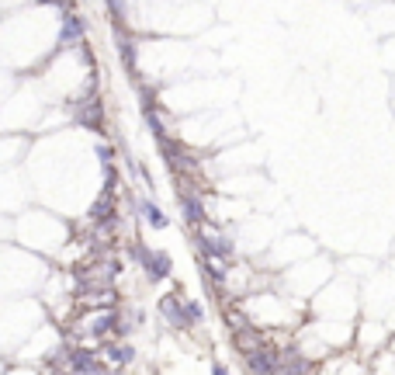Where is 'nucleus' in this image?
<instances>
[{
  "label": "nucleus",
  "mask_w": 395,
  "mask_h": 375,
  "mask_svg": "<svg viewBox=\"0 0 395 375\" xmlns=\"http://www.w3.org/2000/svg\"><path fill=\"white\" fill-rule=\"evenodd\" d=\"M125 254L139 264V271L146 275L149 285H160V282H166V278L174 275V257L166 254V250H160V247H149V243L139 240V237L125 247Z\"/></svg>",
  "instance_id": "f257e3e1"
},
{
  "label": "nucleus",
  "mask_w": 395,
  "mask_h": 375,
  "mask_svg": "<svg viewBox=\"0 0 395 375\" xmlns=\"http://www.w3.org/2000/svg\"><path fill=\"white\" fill-rule=\"evenodd\" d=\"M191 233H194V247H198L201 257L222 261V264H233V261H236V240H233L229 233L215 230L212 223L201 226V230H191Z\"/></svg>",
  "instance_id": "f03ea898"
},
{
  "label": "nucleus",
  "mask_w": 395,
  "mask_h": 375,
  "mask_svg": "<svg viewBox=\"0 0 395 375\" xmlns=\"http://www.w3.org/2000/svg\"><path fill=\"white\" fill-rule=\"evenodd\" d=\"M87 38V18L77 11H66L60 21V35H55V49L52 52H63V49H80Z\"/></svg>",
  "instance_id": "7ed1b4c3"
},
{
  "label": "nucleus",
  "mask_w": 395,
  "mask_h": 375,
  "mask_svg": "<svg viewBox=\"0 0 395 375\" xmlns=\"http://www.w3.org/2000/svg\"><path fill=\"white\" fill-rule=\"evenodd\" d=\"M177 202H181V216H184L188 230H201V226H208V208H205V198H201L198 188H181Z\"/></svg>",
  "instance_id": "20e7f679"
},
{
  "label": "nucleus",
  "mask_w": 395,
  "mask_h": 375,
  "mask_svg": "<svg viewBox=\"0 0 395 375\" xmlns=\"http://www.w3.org/2000/svg\"><path fill=\"white\" fill-rule=\"evenodd\" d=\"M156 309H160V316L166 319V327H170V330H191L188 309H184V295H181V292H163V295L156 299Z\"/></svg>",
  "instance_id": "39448f33"
},
{
  "label": "nucleus",
  "mask_w": 395,
  "mask_h": 375,
  "mask_svg": "<svg viewBox=\"0 0 395 375\" xmlns=\"http://www.w3.org/2000/svg\"><path fill=\"white\" fill-rule=\"evenodd\" d=\"M243 368H246V375H274L281 368V348L260 344L257 351L243 354Z\"/></svg>",
  "instance_id": "423d86ee"
},
{
  "label": "nucleus",
  "mask_w": 395,
  "mask_h": 375,
  "mask_svg": "<svg viewBox=\"0 0 395 375\" xmlns=\"http://www.w3.org/2000/svg\"><path fill=\"white\" fill-rule=\"evenodd\" d=\"M107 365H132L136 361V348L125 344V341H115V337H107L101 341V351H97Z\"/></svg>",
  "instance_id": "0eeeda50"
},
{
  "label": "nucleus",
  "mask_w": 395,
  "mask_h": 375,
  "mask_svg": "<svg viewBox=\"0 0 395 375\" xmlns=\"http://www.w3.org/2000/svg\"><path fill=\"white\" fill-rule=\"evenodd\" d=\"M132 205H136V216H142V219H146V223H149L153 230H166V226H170V216H166V212H163V208H160V205H156L153 198L139 195V198H136Z\"/></svg>",
  "instance_id": "6e6552de"
},
{
  "label": "nucleus",
  "mask_w": 395,
  "mask_h": 375,
  "mask_svg": "<svg viewBox=\"0 0 395 375\" xmlns=\"http://www.w3.org/2000/svg\"><path fill=\"white\" fill-rule=\"evenodd\" d=\"M260 344H267V337L260 334V327H240V330H233V348L240 351V354H250V351H257Z\"/></svg>",
  "instance_id": "1a4fd4ad"
},
{
  "label": "nucleus",
  "mask_w": 395,
  "mask_h": 375,
  "mask_svg": "<svg viewBox=\"0 0 395 375\" xmlns=\"http://www.w3.org/2000/svg\"><path fill=\"white\" fill-rule=\"evenodd\" d=\"M201 275L212 282V285H225L229 282V264H222V261H208V257H201Z\"/></svg>",
  "instance_id": "9d476101"
},
{
  "label": "nucleus",
  "mask_w": 395,
  "mask_h": 375,
  "mask_svg": "<svg viewBox=\"0 0 395 375\" xmlns=\"http://www.w3.org/2000/svg\"><path fill=\"white\" fill-rule=\"evenodd\" d=\"M184 309H188V324H191V330L205 324V309H201L198 299H184Z\"/></svg>",
  "instance_id": "9b49d317"
},
{
  "label": "nucleus",
  "mask_w": 395,
  "mask_h": 375,
  "mask_svg": "<svg viewBox=\"0 0 395 375\" xmlns=\"http://www.w3.org/2000/svg\"><path fill=\"white\" fill-rule=\"evenodd\" d=\"M212 375H229V368H225L222 361H215V365H212Z\"/></svg>",
  "instance_id": "f8f14e48"
},
{
  "label": "nucleus",
  "mask_w": 395,
  "mask_h": 375,
  "mask_svg": "<svg viewBox=\"0 0 395 375\" xmlns=\"http://www.w3.org/2000/svg\"><path fill=\"white\" fill-rule=\"evenodd\" d=\"M274 375H298V372H292V368H277Z\"/></svg>",
  "instance_id": "ddd939ff"
},
{
  "label": "nucleus",
  "mask_w": 395,
  "mask_h": 375,
  "mask_svg": "<svg viewBox=\"0 0 395 375\" xmlns=\"http://www.w3.org/2000/svg\"><path fill=\"white\" fill-rule=\"evenodd\" d=\"M49 375H70V372H66V368H52Z\"/></svg>",
  "instance_id": "4468645a"
}]
</instances>
